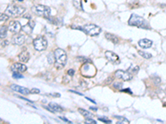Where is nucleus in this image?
Here are the masks:
<instances>
[{
    "label": "nucleus",
    "instance_id": "a211bd4d",
    "mask_svg": "<svg viewBox=\"0 0 166 124\" xmlns=\"http://www.w3.org/2000/svg\"><path fill=\"white\" fill-rule=\"evenodd\" d=\"M105 37H106V38L107 39L108 41L114 43V44H118V43H119V38H118V37L117 36H116V35H114V34L106 33Z\"/></svg>",
    "mask_w": 166,
    "mask_h": 124
},
{
    "label": "nucleus",
    "instance_id": "a19ab883",
    "mask_svg": "<svg viewBox=\"0 0 166 124\" xmlns=\"http://www.w3.org/2000/svg\"><path fill=\"white\" fill-rule=\"evenodd\" d=\"M1 121H2V120H1V119H0V122H1Z\"/></svg>",
    "mask_w": 166,
    "mask_h": 124
},
{
    "label": "nucleus",
    "instance_id": "f257e3e1",
    "mask_svg": "<svg viewBox=\"0 0 166 124\" xmlns=\"http://www.w3.org/2000/svg\"><path fill=\"white\" fill-rule=\"evenodd\" d=\"M54 57H55V66L57 69H62L67 63V53L66 51L61 49V48H57L54 51Z\"/></svg>",
    "mask_w": 166,
    "mask_h": 124
},
{
    "label": "nucleus",
    "instance_id": "39448f33",
    "mask_svg": "<svg viewBox=\"0 0 166 124\" xmlns=\"http://www.w3.org/2000/svg\"><path fill=\"white\" fill-rule=\"evenodd\" d=\"M83 31L88 35L94 37V36H97L101 32V28L96 24L90 23L83 26Z\"/></svg>",
    "mask_w": 166,
    "mask_h": 124
},
{
    "label": "nucleus",
    "instance_id": "7ed1b4c3",
    "mask_svg": "<svg viewBox=\"0 0 166 124\" xmlns=\"http://www.w3.org/2000/svg\"><path fill=\"white\" fill-rule=\"evenodd\" d=\"M25 12V8L18 5L11 4L8 6V8L5 10V13L13 18H17L19 17L22 14H23Z\"/></svg>",
    "mask_w": 166,
    "mask_h": 124
},
{
    "label": "nucleus",
    "instance_id": "dca6fc26",
    "mask_svg": "<svg viewBox=\"0 0 166 124\" xmlns=\"http://www.w3.org/2000/svg\"><path fill=\"white\" fill-rule=\"evenodd\" d=\"M49 108L52 109V113H62L63 112V108L60 106V105L57 104L55 103H49Z\"/></svg>",
    "mask_w": 166,
    "mask_h": 124
},
{
    "label": "nucleus",
    "instance_id": "9d476101",
    "mask_svg": "<svg viewBox=\"0 0 166 124\" xmlns=\"http://www.w3.org/2000/svg\"><path fill=\"white\" fill-rule=\"evenodd\" d=\"M11 70L13 72H18V73H23L27 70V66L24 64L21 63H14L11 66Z\"/></svg>",
    "mask_w": 166,
    "mask_h": 124
},
{
    "label": "nucleus",
    "instance_id": "f3484780",
    "mask_svg": "<svg viewBox=\"0 0 166 124\" xmlns=\"http://www.w3.org/2000/svg\"><path fill=\"white\" fill-rule=\"evenodd\" d=\"M34 26H35L34 22H33V21H29V23L23 27V30L26 33L30 34L32 32V31H33V29L34 27Z\"/></svg>",
    "mask_w": 166,
    "mask_h": 124
},
{
    "label": "nucleus",
    "instance_id": "f03ea898",
    "mask_svg": "<svg viewBox=\"0 0 166 124\" xmlns=\"http://www.w3.org/2000/svg\"><path fill=\"white\" fill-rule=\"evenodd\" d=\"M32 11L37 16L42 17L44 18H49L50 15H51V8L48 6H45V5H34L32 8Z\"/></svg>",
    "mask_w": 166,
    "mask_h": 124
},
{
    "label": "nucleus",
    "instance_id": "1a4fd4ad",
    "mask_svg": "<svg viewBox=\"0 0 166 124\" xmlns=\"http://www.w3.org/2000/svg\"><path fill=\"white\" fill-rule=\"evenodd\" d=\"M21 25L17 21H11L9 26V30L11 32H13V33H18L20 31H21Z\"/></svg>",
    "mask_w": 166,
    "mask_h": 124
},
{
    "label": "nucleus",
    "instance_id": "9b49d317",
    "mask_svg": "<svg viewBox=\"0 0 166 124\" xmlns=\"http://www.w3.org/2000/svg\"><path fill=\"white\" fill-rule=\"evenodd\" d=\"M25 42V36L23 34H15L12 38V42L14 45L22 46Z\"/></svg>",
    "mask_w": 166,
    "mask_h": 124
},
{
    "label": "nucleus",
    "instance_id": "423d86ee",
    "mask_svg": "<svg viewBox=\"0 0 166 124\" xmlns=\"http://www.w3.org/2000/svg\"><path fill=\"white\" fill-rule=\"evenodd\" d=\"M33 46L36 51H45L48 47V41L45 38V37H38L33 40Z\"/></svg>",
    "mask_w": 166,
    "mask_h": 124
},
{
    "label": "nucleus",
    "instance_id": "2eb2a0df",
    "mask_svg": "<svg viewBox=\"0 0 166 124\" xmlns=\"http://www.w3.org/2000/svg\"><path fill=\"white\" fill-rule=\"evenodd\" d=\"M30 58V54L28 53V51H23L22 52L20 53L18 55V59H19L20 61L23 62V63H26V62L28 61Z\"/></svg>",
    "mask_w": 166,
    "mask_h": 124
},
{
    "label": "nucleus",
    "instance_id": "412c9836",
    "mask_svg": "<svg viewBox=\"0 0 166 124\" xmlns=\"http://www.w3.org/2000/svg\"><path fill=\"white\" fill-rule=\"evenodd\" d=\"M74 7L79 11H83V8L82 6V0H72Z\"/></svg>",
    "mask_w": 166,
    "mask_h": 124
},
{
    "label": "nucleus",
    "instance_id": "5701e85b",
    "mask_svg": "<svg viewBox=\"0 0 166 124\" xmlns=\"http://www.w3.org/2000/svg\"><path fill=\"white\" fill-rule=\"evenodd\" d=\"M138 53H139V55L141 56L142 57L145 58V59H150V58L152 57V56L150 54V53H146L145 52V51H139Z\"/></svg>",
    "mask_w": 166,
    "mask_h": 124
},
{
    "label": "nucleus",
    "instance_id": "e433bc0d",
    "mask_svg": "<svg viewBox=\"0 0 166 124\" xmlns=\"http://www.w3.org/2000/svg\"><path fill=\"white\" fill-rule=\"evenodd\" d=\"M71 92H72V93H75V94H79V95H82V94H81V93H79V92H77V91H74V90H70Z\"/></svg>",
    "mask_w": 166,
    "mask_h": 124
},
{
    "label": "nucleus",
    "instance_id": "ddd939ff",
    "mask_svg": "<svg viewBox=\"0 0 166 124\" xmlns=\"http://www.w3.org/2000/svg\"><path fill=\"white\" fill-rule=\"evenodd\" d=\"M105 56H106V58L110 62H112V63L119 62V56H118L116 54L112 52V51H106V52H105Z\"/></svg>",
    "mask_w": 166,
    "mask_h": 124
},
{
    "label": "nucleus",
    "instance_id": "393cba45",
    "mask_svg": "<svg viewBox=\"0 0 166 124\" xmlns=\"http://www.w3.org/2000/svg\"><path fill=\"white\" fill-rule=\"evenodd\" d=\"M116 118H117L118 120H120V121H119V122L117 123L118 124L122 123L123 122H125L126 123H129V121H128L126 118H122V117H121V116H116Z\"/></svg>",
    "mask_w": 166,
    "mask_h": 124
},
{
    "label": "nucleus",
    "instance_id": "b1692460",
    "mask_svg": "<svg viewBox=\"0 0 166 124\" xmlns=\"http://www.w3.org/2000/svg\"><path fill=\"white\" fill-rule=\"evenodd\" d=\"M78 61H81L83 64H86V63H92V61L88 58L85 57V56H79Z\"/></svg>",
    "mask_w": 166,
    "mask_h": 124
},
{
    "label": "nucleus",
    "instance_id": "cd10ccee",
    "mask_svg": "<svg viewBox=\"0 0 166 124\" xmlns=\"http://www.w3.org/2000/svg\"><path fill=\"white\" fill-rule=\"evenodd\" d=\"M85 123H87V124H89V123L96 124V122L95 120L92 119L91 118H87V119L85 120Z\"/></svg>",
    "mask_w": 166,
    "mask_h": 124
},
{
    "label": "nucleus",
    "instance_id": "7c9ffc66",
    "mask_svg": "<svg viewBox=\"0 0 166 124\" xmlns=\"http://www.w3.org/2000/svg\"><path fill=\"white\" fill-rule=\"evenodd\" d=\"M40 90L38 89H33L30 90V94H39Z\"/></svg>",
    "mask_w": 166,
    "mask_h": 124
},
{
    "label": "nucleus",
    "instance_id": "c85d7f7f",
    "mask_svg": "<svg viewBox=\"0 0 166 124\" xmlns=\"http://www.w3.org/2000/svg\"><path fill=\"white\" fill-rule=\"evenodd\" d=\"M122 85H123L121 82H116V83L114 84V87H115L116 89H121L122 88Z\"/></svg>",
    "mask_w": 166,
    "mask_h": 124
},
{
    "label": "nucleus",
    "instance_id": "6e6552de",
    "mask_svg": "<svg viewBox=\"0 0 166 124\" xmlns=\"http://www.w3.org/2000/svg\"><path fill=\"white\" fill-rule=\"evenodd\" d=\"M115 75L117 79L122 80L123 81H129V80H132V76H133L129 71H124L121 70H119L116 72Z\"/></svg>",
    "mask_w": 166,
    "mask_h": 124
},
{
    "label": "nucleus",
    "instance_id": "72a5a7b5",
    "mask_svg": "<svg viewBox=\"0 0 166 124\" xmlns=\"http://www.w3.org/2000/svg\"><path fill=\"white\" fill-rule=\"evenodd\" d=\"M1 44H2V46H6L9 45V42H8V41H3V42H1Z\"/></svg>",
    "mask_w": 166,
    "mask_h": 124
},
{
    "label": "nucleus",
    "instance_id": "2f4dec72",
    "mask_svg": "<svg viewBox=\"0 0 166 124\" xmlns=\"http://www.w3.org/2000/svg\"><path fill=\"white\" fill-rule=\"evenodd\" d=\"M67 73H68V75H70V76H73L74 74H75V70H72V69H71V70H69Z\"/></svg>",
    "mask_w": 166,
    "mask_h": 124
},
{
    "label": "nucleus",
    "instance_id": "20e7f679",
    "mask_svg": "<svg viewBox=\"0 0 166 124\" xmlns=\"http://www.w3.org/2000/svg\"><path fill=\"white\" fill-rule=\"evenodd\" d=\"M128 23L130 26H134V27H141V28L148 27V24L145 22V20L140 16L135 14V13L131 14Z\"/></svg>",
    "mask_w": 166,
    "mask_h": 124
},
{
    "label": "nucleus",
    "instance_id": "bb28decb",
    "mask_svg": "<svg viewBox=\"0 0 166 124\" xmlns=\"http://www.w3.org/2000/svg\"><path fill=\"white\" fill-rule=\"evenodd\" d=\"M13 77L14 79H22V78H23V76L20 73H18V72H13Z\"/></svg>",
    "mask_w": 166,
    "mask_h": 124
},
{
    "label": "nucleus",
    "instance_id": "6ab92c4d",
    "mask_svg": "<svg viewBox=\"0 0 166 124\" xmlns=\"http://www.w3.org/2000/svg\"><path fill=\"white\" fill-rule=\"evenodd\" d=\"M9 27L5 25L0 26V39H4L7 37V32H8Z\"/></svg>",
    "mask_w": 166,
    "mask_h": 124
},
{
    "label": "nucleus",
    "instance_id": "f704fd0d",
    "mask_svg": "<svg viewBox=\"0 0 166 124\" xmlns=\"http://www.w3.org/2000/svg\"><path fill=\"white\" fill-rule=\"evenodd\" d=\"M122 92H126V93H129V94H132V92L131 91V89H121Z\"/></svg>",
    "mask_w": 166,
    "mask_h": 124
},
{
    "label": "nucleus",
    "instance_id": "ea45409f",
    "mask_svg": "<svg viewBox=\"0 0 166 124\" xmlns=\"http://www.w3.org/2000/svg\"><path fill=\"white\" fill-rule=\"evenodd\" d=\"M18 1H19V2H22V1H23V0H18Z\"/></svg>",
    "mask_w": 166,
    "mask_h": 124
},
{
    "label": "nucleus",
    "instance_id": "58836bf2",
    "mask_svg": "<svg viewBox=\"0 0 166 124\" xmlns=\"http://www.w3.org/2000/svg\"><path fill=\"white\" fill-rule=\"evenodd\" d=\"M90 109L93 110V111H97V108H94V107H90Z\"/></svg>",
    "mask_w": 166,
    "mask_h": 124
},
{
    "label": "nucleus",
    "instance_id": "4be33fe9",
    "mask_svg": "<svg viewBox=\"0 0 166 124\" xmlns=\"http://www.w3.org/2000/svg\"><path fill=\"white\" fill-rule=\"evenodd\" d=\"M139 70H140V67L138 66H131L129 68L128 71L130 72L132 75H135V74H137L138 71H139Z\"/></svg>",
    "mask_w": 166,
    "mask_h": 124
},
{
    "label": "nucleus",
    "instance_id": "4468645a",
    "mask_svg": "<svg viewBox=\"0 0 166 124\" xmlns=\"http://www.w3.org/2000/svg\"><path fill=\"white\" fill-rule=\"evenodd\" d=\"M152 41L149 40V39H141L139 41V46L140 47L144 48V49H147V48L151 47L152 46Z\"/></svg>",
    "mask_w": 166,
    "mask_h": 124
},
{
    "label": "nucleus",
    "instance_id": "4c0bfd02",
    "mask_svg": "<svg viewBox=\"0 0 166 124\" xmlns=\"http://www.w3.org/2000/svg\"><path fill=\"white\" fill-rule=\"evenodd\" d=\"M86 99H88V100H89V101H91V102H92L93 104H96V103L95 101L92 100V99H89L88 97H86Z\"/></svg>",
    "mask_w": 166,
    "mask_h": 124
},
{
    "label": "nucleus",
    "instance_id": "aec40b11",
    "mask_svg": "<svg viewBox=\"0 0 166 124\" xmlns=\"http://www.w3.org/2000/svg\"><path fill=\"white\" fill-rule=\"evenodd\" d=\"M78 111H79V113L82 115L83 117H85L86 118H92V117H93L92 113H91L90 112H88L87 110L82 109V108H79Z\"/></svg>",
    "mask_w": 166,
    "mask_h": 124
},
{
    "label": "nucleus",
    "instance_id": "c9c22d12",
    "mask_svg": "<svg viewBox=\"0 0 166 124\" xmlns=\"http://www.w3.org/2000/svg\"><path fill=\"white\" fill-rule=\"evenodd\" d=\"M60 118L62 120H63V121H65V122H67V123H71V122L69 121V120H67V118H62V117H60Z\"/></svg>",
    "mask_w": 166,
    "mask_h": 124
},
{
    "label": "nucleus",
    "instance_id": "0eeeda50",
    "mask_svg": "<svg viewBox=\"0 0 166 124\" xmlns=\"http://www.w3.org/2000/svg\"><path fill=\"white\" fill-rule=\"evenodd\" d=\"M95 67L93 66L92 64L91 63H86L84 64V66L82 67V74L84 76L87 77V78H91V75L92 77H93L95 75H96V70H95Z\"/></svg>",
    "mask_w": 166,
    "mask_h": 124
},
{
    "label": "nucleus",
    "instance_id": "f8f14e48",
    "mask_svg": "<svg viewBox=\"0 0 166 124\" xmlns=\"http://www.w3.org/2000/svg\"><path fill=\"white\" fill-rule=\"evenodd\" d=\"M10 88L13 89V90L16 91L18 93H20L22 94H24V95H28L30 94V90L28 89L25 88V87H23V86H19L17 85H12L10 86Z\"/></svg>",
    "mask_w": 166,
    "mask_h": 124
},
{
    "label": "nucleus",
    "instance_id": "473e14b6",
    "mask_svg": "<svg viewBox=\"0 0 166 124\" xmlns=\"http://www.w3.org/2000/svg\"><path fill=\"white\" fill-rule=\"evenodd\" d=\"M112 81H113V78H108L107 80L105 81V84H106V85H109V84H111Z\"/></svg>",
    "mask_w": 166,
    "mask_h": 124
},
{
    "label": "nucleus",
    "instance_id": "c756f323",
    "mask_svg": "<svg viewBox=\"0 0 166 124\" xmlns=\"http://www.w3.org/2000/svg\"><path fill=\"white\" fill-rule=\"evenodd\" d=\"M99 120H100L101 122H103V123H111V120L108 119V118H99Z\"/></svg>",
    "mask_w": 166,
    "mask_h": 124
},
{
    "label": "nucleus",
    "instance_id": "a878e982",
    "mask_svg": "<svg viewBox=\"0 0 166 124\" xmlns=\"http://www.w3.org/2000/svg\"><path fill=\"white\" fill-rule=\"evenodd\" d=\"M9 18V16H8L6 13H0V22H6Z\"/></svg>",
    "mask_w": 166,
    "mask_h": 124
}]
</instances>
